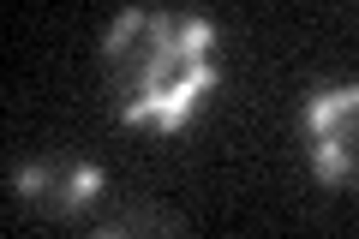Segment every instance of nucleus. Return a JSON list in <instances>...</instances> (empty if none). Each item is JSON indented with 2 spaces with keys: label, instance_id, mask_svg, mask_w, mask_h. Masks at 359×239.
I'll return each instance as SVG.
<instances>
[{
  "label": "nucleus",
  "instance_id": "obj_1",
  "mask_svg": "<svg viewBox=\"0 0 359 239\" xmlns=\"http://www.w3.org/2000/svg\"><path fill=\"white\" fill-rule=\"evenodd\" d=\"M216 30L204 18H174V13H120L108 25L102 60L114 78L120 114L132 126H162L180 132L192 120V108L204 102V90H216Z\"/></svg>",
  "mask_w": 359,
  "mask_h": 239
},
{
  "label": "nucleus",
  "instance_id": "obj_3",
  "mask_svg": "<svg viewBox=\"0 0 359 239\" xmlns=\"http://www.w3.org/2000/svg\"><path fill=\"white\" fill-rule=\"evenodd\" d=\"M18 198L42 203V210L54 215H72L84 210L96 191H102V168H90V162H72V156H54V162H36V168H18L13 174Z\"/></svg>",
  "mask_w": 359,
  "mask_h": 239
},
{
  "label": "nucleus",
  "instance_id": "obj_4",
  "mask_svg": "<svg viewBox=\"0 0 359 239\" xmlns=\"http://www.w3.org/2000/svg\"><path fill=\"white\" fill-rule=\"evenodd\" d=\"M96 239H186V233H180L162 210H126L114 227H102Z\"/></svg>",
  "mask_w": 359,
  "mask_h": 239
},
{
  "label": "nucleus",
  "instance_id": "obj_2",
  "mask_svg": "<svg viewBox=\"0 0 359 239\" xmlns=\"http://www.w3.org/2000/svg\"><path fill=\"white\" fill-rule=\"evenodd\" d=\"M311 162L323 186H359V84L323 90L306 108Z\"/></svg>",
  "mask_w": 359,
  "mask_h": 239
}]
</instances>
